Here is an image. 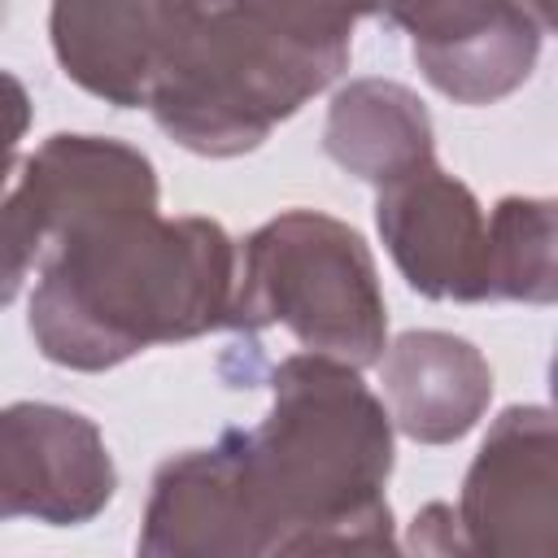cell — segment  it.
<instances>
[{"instance_id":"cell-1","label":"cell","mask_w":558,"mask_h":558,"mask_svg":"<svg viewBox=\"0 0 558 558\" xmlns=\"http://www.w3.org/2000/svg\"><path fill=\"white\" fill-rule=\"evenodd\" d=\"M235 244L214 218L113 214L39 253L31 336L70 371H109L153 344L227 327Z\"/></svg>"},{"instance_id":"cell-2","label":"cell","mask_w":558,"mask_h":558,"mask_svg":"<svg viewBox=\"0 0 558 558\" xmlns=\"http://www.w3.org/2000/svg\"><path fill=\"white\" fill-rule=\"evenodd\" d=\"M357 9L170 4L144 109L201 157H240L340 78Z\"/></svg>"},{"instance_id":"cell-3","label":"cell","mask_w":558,"mask_h":558,"mask_svg":"<svg viewBox=\"0 0 558 558\" xmlns=\"http://www.w3.org/2000/svg\"><path fill=\"white\" fill-rule=\"evenodd\" d=\"M270 414L240 432L248 480L270 519V549L384 501L392 418L353 366L296 353L270 371Z\"/></svg>"},{"instance_id":"cell-4","label":"cell","mask_w":558,"mask_h":558,"mask_svg":"<svg viewBox=\"0 0 558 558\" xmlns=\"http://www.w3.org/2000/svg\"><path fill=\"white\" fill-rule=\"evenodd\" d=\"M227 327H288L314 357L375 366L388 349V310L366 240L318 209L270 218L235 244Z\"/></svg>"},{"instance_id":"cell-5","label":"cell","mask_w":558,"mask_h":558,"mask_svg":"<svg viewBox=\"0 0 558 558\" xmlns=\"http://www.w3.org/2000/svg\"><path fill=\"white\" fill-rule=\"evenodd\" d=\"M475 558L558 554V432L545 405H510L488 427L453 506Z\"/></svg>"},{"instance_id":"cell-6","label":"cell","mask_w":558,"mask_h":558,"mask_svg":"<svg viewBox=\"0 0 558 558\" xmlns=\"http://www.w3.org/2000/svg\"><path fill=\"white\" fill-rule=\"evenodd\" d=\"M270 519L248 480L240 427L157 466L135 558H266Z\"/></svg>"},{"instance_id":"cell-7","label":"cell","mask_w":558,"mask_h":558,"mask_svg":"<svg viewBox=\"0 0 558 558\" xmlns=\"http://www.w3.org/2000/svg\"><path fill=\"white\" fill-rule=\"evenodd\" d=\"M118 488L113 458L92 418L48 401L0 405V519L74 527Z\"/></svg>"},{"instance_id":"cell-8","label":"cell","mask_w":558,"mask_h":558,"mask_svg":"<svg viewBox=\"0 0 558 558\" xmlns=\"http://www.w3.org/2000/svg\"><path fill=\"white\" fill-rule=\"evenodd\" d=\"M388 22L410 35V52L427 83L458 105H493L510 96L536 65L549 13L536 4H401Z\"/></svg>"},{"instance_id":"cell-9","label":"cell","mask_w":558,"mask_h":558,"mask_svg":"<svg viewBox=\"0 0 558 558\" xmlns=\"http://www.w3.org/2000/svg\"><path fill=\"white\" fill-rule=\"evenodd\" d=\"M379 235L405 283L436 301H488V218L436 161L379 187Z\"/></svg>"},{"instance_id":"cell-10","label":"cell","mask_w":558,"mask_h":558,"mask_svg":"<svg viewBox=\"0 0 558 558\" xmlns=\"http://www.w3.org/2000/svg\"><path fill=\"white\" fill-rule=\"evenodd\" d=\"M388 418L418 445L462 440L493 401L488 357L453 331H405L384 357Z\"/></svg>"},{"instance_id":"cell-11","label":"cell","mask_w":558,"mask_h":558,"mask_svg":"<svg viewBox=\"0 0 558 558\" xmlns=\"http://www.w3.org/2000/svg\"><path fill=\"white\" fill-rule=\"evenodd\" d=\"M48 22L57 61L78 87L118 109L148 100L170 4H57Z\"/></svg>"},{"instance_id":"cell-12","label":"cell","mask_w":558,"mask_h":558,"mask_svg":"<svg viewBox=\"0 0 558 558\" xmlns=\"http://www.w3.org/2000/svg\"><path fill=\"white\" fill-rule=\"evenodd\" d=\"M327 157L371 187H392L436 161L423 100L392 78H353L331 96L323 126Z\"/></svg>"},{"instance_id":"cell-13","label":"cell","mask_w":558,"mask_h":558,"mask_svg":"<svg viewBox=\"0 0 558 558\" xmlns=\"http://www.w3.org/2000/svg\"><path fill=\"white\" fill-rule=\"evenodd\" d=\"M558 292V209L545 196H506L488 214V301L549 305Z\"/></svg>"},{"instance_id":"cell-14","label":"cell","mask_w":558,"mask_h":558,"mask_svg":"<svg viewBox=\"0 0 558 558\" xmlns=\"http://www.w3.org/2000/svg\"><path fill=\"white\" fill-rule=\"evenodd\" d=\"M270 558H401L397 532H392V510H388V501H375L349 519L296 532L283 545H275Z\"/></svg>"},{"instance_id":"cell-15","label":"cell","mask_w":558,"mask_h":558,"mask_svg":"<svg viewBox=\"0 0 558 558\" xmlns=\"http://www.w3.org/2000/svg\"><path fill=\"white\" fill-rule=\"evenodd\" d=\"M39 266V235L17 192L0 196V305H9L26 279V270Z\"/></svg>"},{"instance_id":"cell-16","label":"cell","mask_w":558,"mask_h":558,"mask_svg":"<svg viewBox=\"0 0 558 558\" xmlns=\"http://www.w3.org/2000/svg\"><path fill=\"white\" fill-rule=\"evenodd\" d=\"M410 558H475L449 501H427L410 523Z\"/></svg>"},{"instance_id":"cell-17","label":"cell","mask_w":558,"mask_h":558,"mask_svg":"<svg viewBox=\"0 0 558 558\" xmlns=\"http://www.w3.org/2000/svg\"><path fill=\"white\" fill-rule=\"evenodd\" d=\"M26 126H31V96L13 74L0 70V192L13 174V157H17Z\"/></svg>"}]
</instances>
